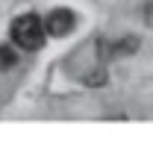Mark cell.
Segmentation results:
<instances>
[{"label": "cell", "instance_id": "obj_1", "mask_svg": "<svg viewBox=\"0 0 153 147\" xmlns=\"http://www.w3.org/2000/svg\"><path fill=\"white\" fill-rule=\"evenodd\" d=\"M12 33V41L24 47V50H41L44 47V38H47V30H44V18H38L33 12L27 15H18L9 27Z\"/></svg>", "mask_w": 153, "mask_h": 147}, {"label": "cell", "instance_id": "obj_2", "mask_svg": "<svg viewBox=\"0 0 153 147\" xmlns=\"http://www.w3.org/2000/svg\"><path fill=\"white\" fill-rule=\"evenodd\" d=\"M44 30H47V36H53V38L71 36L76 30V15L71 9H53V12L44 18Z\"/></svg>", "mask_w": 153, "mask_h": 147}, {"label": "cell", "instance_id": "obj_3", "mask_svg": "<svg viewBox=\"0 0 153 147\" xmlns=\"http://www.w3.org/2000/svg\"><path fill=\"white\" fill-rule=\"evenodd\" d=\"M135 50H138V38H121V41H112V44L100 41L97 56H100V62H112L118 56H133Z\"/></svg>", "mask_w": 153, "mask_h": 147}, {"label": "cell", "instance_id": "obj_4", "mask_svg": "<svg viewBox=\"0 0 153 147\" xmlns=\"http://www.w3.org/2000/svg\"><path fill=\"white\" fill-rule=\"evenodd\" d=\"M18 65V53L9 47V44H0V71H9Z\"/></svg>", "mask_w": 153, "mask_h": 147}, {"label": "cell", "instance_id": "obj_5", "mask_svg": "<svg viewBox=\"0 0 153 147\" xmlns=\"http://www.w3.org/2000/svg\"><path fill=\"white\" fill-rule=\"evenodd\" d=\"M144 21H147V24L153 27V0L147 3V6H144Z\"/></svg>", "mask_w": 153, "mask_h": 147}]
</instances>
